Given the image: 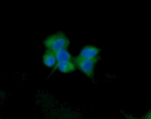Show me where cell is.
<instances>
[{
  "mask_svg": "<svg viewBox=\"0 0 151 119\" xmlns=\"http://www.w3.org/2000/svg\"><path fill=\"white\" fill-rule=\"evenodd\" d=\"M101 50L102 49L99 47L93 46V45H86L85 47L82 48V49L81 50L78 56L87 59H96L98 58Z\"/></svg>",
  "mask_w": 151,
  "mask_h": 119,
  "instance_id": "cell-3",
  "label": "cell"
},
{
  "mask_svg": "<svg viewBox=\"0 0 151 119\" xmlns=\"http://www.w3.org/2000/svg\"><path fill=\"white\" fill-rule=\"evenodd\" d=\"M97 61H98V58L87 59V58L81 57L79 56L73 58V62L75 67L89 79H93L95 76V71H96L95 69H96Z\"/></svg>",
  "mask_w": 151,
  "mask_h": 119,
  "instance_id": "cell-2",
  "label": "cell"
},
{
  "mask_svg": "<svg viewBox=\"0 0 151 119\" xmlns=\"http://www.w3.org/2000/svg\"><path fill=\"white\" fill-rule=\"evenodd\" d=\"M56 57L57 62L60 61H68V62H73V57L72 55L68 52L67 49H61L54 53Z\"/></svg>",
  "mask_w": 151,
  "mask_h": 119,
  "instance_id": "cell-6",
  "label": "cell"
},
{
  "mask_svg": "<svg viewBox=\"0 0 151 119\" xmlns=\"http://www.w3.org/2000/svg\"><path fill=\"white\" fill-rule=\"evenodd\" d=\"M46 49L57 52L61 49H67L70 45V40L64 32H57L47 36L43 41Z\"/></svg>",
  "mask_w": 151,
  "mask_h": 119,
  "instance_id": "cell-1",
  "label": "cell"
},
{
  "mask_svg": "<svg viewBox=\"0 0 151 119\" xmlns=\"http://www.w3.org/2000/svg\"><path fill=\"white\" fill-rule=\"evenodd\" d=\"M42 62L46 67L53 68L56 65V63H57L54 52H52L50 50H48V49H45V51H44V53L42 55Z\"/></svg>",
  "mask_w": 151,
  "mask_h": 119,
  "instance_id": "cell-5",
  "label": "cell"
},
{
  "mask_svg": "<svg viewBox=\"0 0 151 119\" xmlns=\"http://www.w3.org/2000/svg\"><path fill=\"white\" fill-rule=\"evenodd\" d=\"M54 68L55 70L59 71L60 72H63V73H71L76 70V67L73 62H68V61L57 62Z\"/></svg>",
  "mask_w": 151,
  "mask_h": 119,
  "instance_id": "cell-4",
  "label": "cell"
},
{
  "mask_svg": "<svg viewBox=\"0 0 151 119\" xmlns=\"http://www.w3.org/2000/svg\"><path fill=\"white\" fill-rule=\"evenodd\" d=\"M122 115L125 117V118L126 119H151L150 111H148V113H147L145 116H143L142 118H136V117L132 116V115H130V114H128V113H126V112H124V111H122Z\"/></svg>",
  "mask_w": 151,
  "mask_h": 119,
  "instance_id": "cell-7",
  "label": "cell"
},
{
  "mask_svg": "<svg viewBox=\"0 0 151 119\" xmlns=\"http://www.w3.org/2000/svg\"><path fill=\"white\" fill-rule=\"evenodd\" d=\"M3 97H4V94H3L2 91H0V99H2Z\"/></svg>",
  "mask_w": 151,
  "mask_h": 119,
  "instance_id": "cell-8",
  "label": "cell"
},
{
  "mask_svg": "<svg viewBox=\"0 0 151 119\" xmlns=\"http://www.w3.org/2000/svg\"><path fill=\"white\" fill-rule=\"evenodd\" d=\"M0 119H1V118H0Z\"/></svg>",
  "mask_w": 151,
  "mask_h": 119,
  "instance_id": "cell-9",
  "label": "cell"
}]
</instances>
